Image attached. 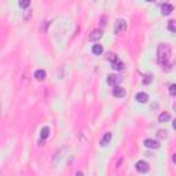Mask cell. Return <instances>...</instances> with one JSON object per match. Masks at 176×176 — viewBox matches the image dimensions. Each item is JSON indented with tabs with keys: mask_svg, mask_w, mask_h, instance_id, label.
Segmentation results:
<instances>
[{
	"mask_svg": "<svg viewBox=\"0 0 176 176\" xmlns=\"http://www.w3.org/2000/svg\"><path fill=\"white\" fill-rule=\"evenodd\" d=\"M168 120H171V114L166 113V112L161 113V114H160V117H158V121H160V123H166Z\"/></svg>",
	"mask_w": 176,
	"mask_h": 176,
	"instance_id": "7c38bea8",
	"label": "cell"
},
{
	"mask_svg": "<svg viewBox=\"0 0 176 176\" xmlns=\"http://www.w3.org/2000/svg\"><path fill=\"white\" fill-rule=\"evenodd\" d=\"M92 52L95 55H100L102 52H103V47L100 46V44H94L92 47Z\"/></svg>",
	"mask_w": 176,
	"mask_h": 176,
	"instance_id": "4fadbf2b",
	"label": "cell"
},
{
	"mask_svg": "<svg viewBox=\"0 0 176 176\" xmlns=\"http://www.w3.org/2000/svg\"><path fill=\"white\" fill-rule=\"evenodd\" d=\"M168 29L172 32V33H176V21H169L168 22Z\"/></svg>",
	"mask_w": 176,
	"mask_h": 176,
	"instance_id": "2e32d148",
	"label": "cell"
},
{
	"mask_svg": "<svg viewBox=\"0 0 176 176\" xmlns=\"http://www.w3.org/2000/svg\"><path fill=\"white\" fill-rule=\"evenodd\" d=\"M172 161H173V162L176 164V154H173V157H172Z\"/></svg>",
	"mask_w": 176,
	"mask_h": 176,
	"instance_id": "603a6c76",
	"label": "cell"
},
{
	"mask_svg": "<svg viewBox=\"0 0 176 176\" xmlns=\"http://www.w3.org/2000/svg\"><path fill=\"white\" fill-rule=\"evenodd\" d=\"M169 94H171L172 96H176V84H172L171 87H169Z\"/></svg>",
	"mask_w": 176,
	"mask_h": 176,
	"instance_id": "ac0fdd59",
	"label": "cell"
},
{
	"mask_svg": "<svg viewBox=\"0 0 176 176\" xmlns=\"http://www.w3.org/2000/svg\"><path fill=\"white\" fill-rule=\"evenodd\" d=\"M135 99H136L139 103H146V102L149 100V95L146 92H138L136 96H135Z\"/></svg>",
	"mask_w": 176,
	"mask_h": 176,
	"instance_id": "52a82bcc",
	"label": "cell"
},
{
	"mask_svg": "<svg viewBox=\"0 0 176 176\" xmlns=\"http://www.w3.org/2000/svg\"><path fill=\"white\" fill-rule=\"evenodd\" d=\"M100 37H102V32H100V30H94L92 33L89 35L88 39H89L91 42H96V40H99Z\"/></svg>",
	"mask_w": 176,
	"mask_h": 176,
	"instance_id": "8fae6325",
	"label": "cell"
},
{
	"mask_svg": "<svg viewBox=\"0 0 176 176\" xmlns=\"http://www.w3.org/2000/svg\"><path fill=\"white\" fill-rule=\"evenodd\" d=\"M127 30V22L124 19H117L116 21V26H114V32L116 35H121Z\"/></svg>",
	"mask_w": 176,
	"mask_h": 176,
	"instance_id": "7a4b0ae2",
	"label": "cell"
},
{
	"mask_svg": "<svg viewBox=\"0 0 176 176\" xmlns=\"http://www.w3.org/2000/svg\"><path fill=\"white\" fill-rule=\"evenodd\" d=\"M121 81V77H118V76H116V74H110L109 77H107V84L109 85H117V84Z\"/></svg>",
	"mask_w": 176,
	"mask_h": 176,
	"instance_id": "8992f818",
	"label": "cell"
},
{
	"mask_svg": "<svg viewBox=\"0 0 176 176\" xmlns=\"http://www.w3.org/2000/svg\"><path fill=\"white\" fill-rule=\"evenodd\" d=\"M172 11H173V7L171 4H162L161 6V14L162 15H169Z\"/></svg>",
	"mask_w": 176,
	"mask_h": 176,
	"instance_id": "9c48e42d",
	"label": "cell"
},
{
	"mask_svg": "<svg viewBox=\"0 0 176 176\" xmlns=\"http://www.w3.org/2000/svg\"><path fill=\"white\" fill-rule=\"evenodd\" d=\"M158 136H160V138H165V136H166V131H158Z\"/></svg>",
	"mask_w": 176,
	"mask_h": 176,
	"instance_id": "44dd1931",
	"label": "cell"
},
{
	"mask_svg": "<svg viewBox=\"0 0 176 176\" xmlns=\"http://www.w3.org/2000/svg\"><path fill=\"white\" fill-rule=\"evenodd\" d=\"M158 62L161 65H165L169 61V57H171V47L168 44H160L158 46Z\"/></svg>",
	"mask_w": 176,
	"mask_h": 176,
	"instance_id": "6da1fadb",
	"label": "cell"
},
{
	"mask_svg": "<svg viewBox=\"0 0 176 176\" xmlns=\"http://www.w3.org/2000/svg\"><path fill=\"white\" fill-rule=\"evenodd\" d=\"M172 127H173V130H176V120H173V123H172Z\"/></svg>",
	"mask_w": 176,
	"mask_h": 176,
	"instance_id": "7402d4cb",
	"label": "cell"
},
{
	"mask_svg": "<svg viewBox=\"0 0 176 176\" xmlns=\"http://www.w3.org/2000/svg\"><path fill=\"white\" fill-rule=\"evenodd\" d=\"M173 110H175V112H176V102H175V103H173Z\"/></svg>",
	"mask_w": 176,
	"mask_h": 176,
	"instance_id": "cb8c5ba5",
	"label": "cell"
},
{
	"mask_svg": "<svg viewBox=\"0 0 176 176\" xmlns=\"http://www.w3.org/2000/svg\"><path fill=\"white\" fill-rule=\"evenodd\" d=\"M113 67L116 69V70H124V63L117 59L116 62H113Z\"/></svg>",
	"mask_w": 176,
	"mask_h": 176,
	"instance_id": "9a60e30c",
	"label": "cell"
},
{
	"mask_svg": "<svg viewBox=\"0 0 176 176\" xmlns=\"http://www.w3.org/2000/svg\"><path fill=\"white\" fill-rule=\"evenodd\" d=\"M112 138H113V135H112V132H106V134L103 135V138L100 139V146H107L110 143V140H112Z\"/></svg>",
	"mask_w": 176,
	"mask_h": 176,
	"instance_id": "ba28073f",
	"label": "cell"
},
{
	"mask_svg": "<svg viewBox=\"0 0 176 176\" xmlns=\"http://www.w3.org/2000/svg\"><path fill=\"white\" fill-rule=\"evenodd\" d=\"M48 135H50V128H48V127H44V128H43V130H42V134H40V138H42V139H44V140H46L47 138H48Z\"/></svg>",
	"mask_w": 176,
	"mask_h": 176,
	"instance_id": "5bb4252c",
	"label": "cell"
},
{
	"mask_svg": "<svg viewBox=\"0 0 176 176\" xmlns=\"http://www.w3.org/2000/svg\"><path fill=\"white\" fill-rule=\"evenodd\" d=\"M136 169H138V172H140V173H146V172H149L150 166H149V164H147L146 161H138V162H136Z\"/></svg>",
	"mask_w": 176,
	"mask_h": 176,
	"instance_id": "3957f363",
	"label": "cell"
},
{
	"mask_svg": "<svg viewBox=\"0 0 176 176\" xmlns=\"http://www.w3.org/2000/svg\"><path fill=\"white\" fill-rule=\"evenodd\" d=\"M107 59H109L110 62L113 63V62H116L118 58H117V55H116V54H109V58H107Z\"/></svg>",
	"mask_w": 176,
	"mask_h": 176,
	"instance_id": "d6986e66",
	"label": "cell"
},
{
	"mask_svg": "<svg viewBox=\"0 0 176 176\" xmlns=\"http://www.w3.org/2000/svg\"><path fill=\"white\" fill-rule=\"evenodd\" d=\"M113 95L116 98H124L125 96V89L124 88H121L120 85H116L113 88Z\"/></svg>",
	"mask_w": 176,
	"mask_h": 176,
	"instance_id": "277c9868",
	"label": "cell"
},
{
	"mask_svg": "<svg viewBox=\"0 0 176 176\" xmlns=\"http://www.w3.org/2000/svg\"><path fill=\"white\" fill-rule=\"evenodd\" d=\"M150 81H151V76H150V74L145 76V78H143V84H150Z\"/></svg>",
	"mask_w": 176,
	"mask_h": 176,
	"instance_id": "ffe728a7",
	"label": "cell"
},
{
	"mask_svg": "<svg viewBox=\"0 0 176 176\" xmlns=\"http://www.w3.org/2000/svg\"><path fill=\"white\" fill-rule=\"evenodd\" d=\"M46 76H47V73L43 70V69H39V70H36L35 72V78L36 80H39V81H43L44 78H46Z\"/></svg>",
	"mask_w": 176,
	"mask_h": 176,
	"instance_id": "30bf717a",
	"label": "cell"
},
{
	"mask_svg": "<svg viewBox=\"0 0 176 176\" xmlns=\"http://www.w3.org/2000/svg\"><path fill=\"white\" fill-rule=\"evenodd\" d=\"M19 6L22 8H28L30 6V0H19Z\"/></svg>",
	"mask_w": 176,
	"mask_h": 176,
	"instance_id": "e0dca14e",
	"label": "cell"
},
{
	"mask_svg": "<svg viewBox=\"0 0 176 176\" xmlns=\"http://www.w3.org/2000/svg\"><path fill=\"white\" fill-rule=\"evenodd\" d=\"M146 1H154V0H146Z\"/></svg>",
	"mask_w": 176,
	"mask_h": 176,
	"instance_id": "d4e9b609",
	"label": "cell"
},
{
	"mask_svg": "<svg viewBox=\"0 0 176 176\" xmlns=\"http://www.w3.org/2000/svg\"><path fill=\"white\" fill-rule=\"evenodd\" d=\"M143 145H145L146 147H149V149H158V147H160V143L154 139H146L145 142H143Z\"/></svg>",
	"mask_w": 176,
	"mask_h": 176,
	"instance_id": "5b68a950",
	"label": "cell"
}]
</instances>
